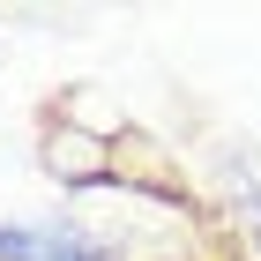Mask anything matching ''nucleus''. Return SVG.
Instances as JSON below:
<instances>
[{
    "label": "nucleus",
    "mask_w": 261,
    "mask_h": 261,
    "mask_svg": "<svg viewBox=\"0 0 261 261\" xmlns=\"http://www.w3.org/2000/svg\"><path fill=\"white\" fill-rule=\"evenodd\" d=\"M0 261H112V246L75 224H0Z\"/></svg>",
    "instance_id": "nucleus-1"
}]
</instances>
